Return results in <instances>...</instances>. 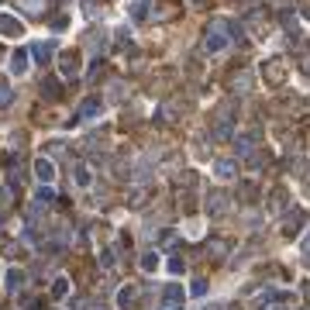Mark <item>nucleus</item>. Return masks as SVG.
Masks as SVG:
<instances>
[{"label": "nucleus", "mask_w": 310, "mask_h": 310, "mask_svg": "<svg viewBox=\"0 0 310 310\" xmlns=\"http://www.w3.org/2000/svg\"><path fill=\"white\" fill-rule=\"evenodd\" d=\"M59 66H62V76H66V80H69V76H76V72H80V52H62L59 55Z\"/></svg>", "instance_id": "1"}, {"label": "nucleus", "mask_w": 310, "mask_h": 310, "mask_svg": "<svg viewBox=\"0 0 310 310\" xmlns=\"http://www.w3.org/2000/svg\"><path fill=\"white\" fill-rule=\"evenodd\" d=\"M28 52H31V55H34V62H49V59H52V52H55V49H52V45H49V42H38V45H31V49H28Z\"/></svg>", "instance_id": "7"}, {"label": "nucleus", "mask_w": 310, "mask_h": 310, "mask_svg": "<svg viewBox=\"0 0 310 310\" xmlns=\"http://www.w3.org/2000/svg\"><path fill=\"white\" fill-rule=\"evenodd\" d=\"M90 310H103V307H90Z\"/></svg>", "instance_id": "21"}, {"label": "nucleus", "mask_w": 310, "mask_h": 310, "mask_svg": "<svg viewBox=\"0 0 310 310\" xmlns=\"http://www.w3.org/2000/svg\"><path fill=\"white\" fill-rule=\"evenodd\" d=\"M0 224H4V217H0Z\"/></svg>", "instance_id": "22"}, {"label": "nucleus", "mask_w": 310, "mask_h": 310, "mask_svg": "<svg viewBox=\"0 0 310 310\" xmlns=\"http://www.w3.org/2000/svg\"><path fill=\"white\" fill-rule=\"evenodd\" d=\"M179 303H183V290H179V286H166V293H162V307H166V310H176Z\"/></svg>", "instance_id": "4"}, {"label": "nucleus", "mask_w": 310, "mask_h": 310, "mask_svg": "<svg viewBox=\"0 0 310 310\" xmlns=\"http://www.w3.org/2000/svg\"><path fill=\"white\" fill-rule=\"evenodd\" d=\"M97 110H100V100H97V97H90V100L83 103V110H80V114H83V118H93Z\"/></svg>", "instance_id": "12"}, {"label": "nucleus", "mask_w": 310, "mask_h": 310, "mask_svg": "<svg viewBox=\"0 0 310 310\" xmlns=\"http://www.w3.org/2000/svg\"><path fill=\"white\" fill-rule=\"evenodd\" d=\"M21 31H24V24L14 14H0V34H4V38H17Z\"/></svg>", "instance_id": "2"}, {"label": "nucleus", "mask_w": 310, "mask_h": 310, "mask_svg": "<svg viewBox=\"0 0 310 310\" xmlns=\"http://www.w3.org/2000/svg\"><path fill=\"white\" fill-rule=\"evenodd\" d=\"M72 176H76V183H80V186H90V179H93L86 166H76V172H72Z\"/></svg>", "instance_id": "11"}, {"label": "nucleus", "mask_w": 310, "mask_h": 310, "mask_svg": "<svg viewBox=\"0 0 310 310\" xmlns=\"http://www.w3.org/2000/svg\"><path fill=\"white\" fill-rule=\"evenodd\" d=\"M34 176L42 179V183H52V179H55V166H52L49 159H38V162H34Z\"/></svg>", "instance_id": "5"}, {"label": "nucleus", "mask_w": 310, "mask_h": 310, "mask_svg": "<svg viewBox=\"0 0 310 310\" xmlns=\"http://www.w3.org/2000/svg\"><path fill=\"white\" fill-rule=\"evenodd\" d=\"M135 296H138V286H131V283L121 286V290H118V307H121V310H131V307H135Z\"/></svg>", "instance_id": "3"}, {"label": "nucleus", "mask_w": 310, "mask_h": 310, "mask_svg": "<svg viewBox=\"0 0 310 310\" xmlns=\"http://www.w3.org/2000/svg\"><path fill=\"white\" fill-rule=\"evenodd\" d=\"M214 172H217L221 179H231V176H235V166H231V162H217V166H214Z\"/></svg>", "instance_id": "13"}, {"label": "nucleus", "mask_w": 310, "mask_h": 310, "mask_svg": "<svg viewBox=\"0 0 310 310\" xmlns=\"http://www.w3.org/2000/svg\"><path fill=\"white\" fill-rule=\"evenodd\" d=\"M155 265H159V258H155V255H145V258H141V269H148V273H152Z\"/></svg>", "instance_id": "18"}, {"label": "nucleus", "mask_w": 310, "mask_h": 310, "mask_svg": "<svg viewBox=\"0 0 310 310\" xmlns=\"http://www.w3.org/2000/svg\"><path fill=\"white\" fill-rule=\"evenodd\" d=\"M42 93H45L49 100H59V93H62V90H59V83H45V86H42Z\"/></svg>", "instance_id": "15"}, {"label": "nucleus", "mask_w": 310, "mask_h": 310, "mask_svg": "<svg viewBox=\"0 0 310 310\" xmlns=\"http://www.w3.org/2000/svg\"><path fill=\"white\" fill-rule=\"evenodd\" d=\"M279 21H283V24H286V28H293V24H296V17H293V14H290V11H283V14H279Z\"/></svg>", "instance_id": "20"}, {"label": "nucleus", "mask_w": 310, "mask_h": 310, "mask_svg": "<svg viewBox=\"0 0 310 310\" xmlns=\"http://www.w3.org/2000/svg\"><path fill=\"white\" fill-rule=\"evenodd\" d=\"M66 293H69V279H55V283H52V296H55V300H62Z\"/></svg>", "instance_id": "10"}, {"label": "nucleus", "mask_w": 310, "mask_h": 310, "mask_svg": "<svg viewBox=\"0 0 310 310\" xmlns=\"http://www.w3.org/2000/svg\"><path fill=\"white\" fill-rule=\"evenodd\" d=\"M293 221H286V235H296V231L303 227V210H296V214H290Z\"/></svg>", "instance_id": "9"}, {"label": "nucleus", "mask_w": 310, "mask_h": 310, "mask_svg": "<svg viewBox=\"0 0 310 310\" xmlns=\"http://www.w3.org/2000/svg\"><path fill=\"white\" fill-rule=\"evenodd\" d=\"M283 72H286V66H283V59H273L265 66V76H273L269 83H283Z\"/></svg>", "instance_id": "8"}, {"label": "nucleus", "mask_w": 310, "mask_h": 310, "mask_svg": "<svg viewBox=\"0 0 310 310\" xmlns=\"http://www.w3.org/2000/svg\"><path fill=\"white\" fill-rule=\"evenodd\" d=\"M24 69H28V49H17L11 55V72L14 76H24Z\"/></svg>", "instance_id": "6"}, {"label": "nucleus", "mask_w": 310, "mask_h": 310, "mask_svg": "<svg viewBox=\"0 0 310 310\" xmlns=\"http://www.w3.org/2000/svg\"><path fill=\"white\" fill-rule=\"evenodd\" d=\"M21 279H24V276H21V273H17V269H11V273H7V290H11V293H14V290H17V286H21Z\"/></svg>", "instance_id": "14"}, {"label": "nucleus", "mask_w": 310, "mask_h": 310, "mask_svg": "<svg viewBox=\"0 0 310 310\" xmlns=\"http://www.w3.org/2000/svg\"><path fill=\"white\" fill-rule=\"evenodd\" d=\"M11 100H14V93H11V86H7V83H0V107H7Z\"/></svg>", "instance_id": "16"}, {"label": "nucleus", "mask_w": 310, "mask_h": 310, "mask_svg": "<svg viewBox=\"0 0 310 310\" xmlns=\"http://www.w3.org/2000/svg\"><path fill=\"white\" fill-rule=\"evenodd\" d=\"M235 86H241V90H248V86H252V76H248V72H241V76H238V80H235Z\"/></svg>", "instance_id": "17"}, {"label": "nucleus", "mask_w": 310, "mask_h": 310, "mask_svg": "<svg viewBox=\"0 0 310 310\" xmlns=\"http://www.w3.org/2000/svg\"><path fill=\"white\" fill-rule=\"evenodd\" d=\"M100 265H103V269H110V265H114V252H110V248L100 255Z\"/></svg>", "instance_id": "19"}]
</instances>
